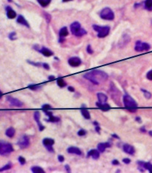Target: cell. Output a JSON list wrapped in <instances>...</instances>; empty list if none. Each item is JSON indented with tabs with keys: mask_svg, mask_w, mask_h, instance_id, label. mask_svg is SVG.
<instances>
[{
	"mask_svg": "<svg viewBox=\"0 0 152 173\" xmlns=\"http://www.w3.org/2000/svg\"><path fill=\"white\" fill-rule=\"evenodd\" d=\"M136 120H137V121H139V122H141V118L140 117H136Z\"/></svg>",
	"mask_w": 152,
	"mask_h": 173,
	"instance_id": "obj_50",
	"label": "cell"
},
{
	"mask_svg": "<svg viewBox=\"0 0 152 173\" xmlns=\"http://www.w3.org/2000/svg\"><path fill=\"white\" fill-rule=\"evenodd\" d=\"M96 104L97 107L103 111H107L110 109V105L108 104H106V103H101V102H96Z\"/></svg>",
	"mask_w": 152,
	"mask_h": 173,
	"instance_id": "obj_19",
	"label": "cell"
},
{
	"mask_svg": "<svg viewBox=\"0 0 152 173\" xmlns=\"http://www.w3.org/2000/svg\"><path fill=\"white\" fill-rule=\"evenodd\" d=\"M65 170H66V172H71V168H70V166L68 164H66L65 166Z\"/></svg>",
	"mask_w": 152,
	"mask_h": 173,
	"instance_id": "obj_43",
	"label": "cell"
},
{
	"mask_svg": "<svg viewBox=\"0 0 152 173\" xmlns=\"http://www.w3.org/2000/svg\"><path fill=\"white\" fill-rule=\"evenodd\" d=\"M112 164L113 165H118L119 164V162H118V160L115 159V160H113V161H112Z\"/></svg>",
	"mask_w": 152,
	"mask_h": 173,
	"instance_id": "obj_45",
	"label": "cell"
},
{
	"mask_svg": "<svg viewBox=\"0 0 152 173\" xmlns=\"http://www.w3.org/2000/svg\"><path fill=\"white\" fill-rule=\"evenodd\" d=\"M141 131L142 132H144V133H145V132H146V130H145V127H144V126L143 127H141Z\"/></svg>",
	"mask_w": 152,
	"mask_h": 173,
	"instance_id": "obj_49",
	"label": "cell"
},
{
	"mask_svg": "<svg viewBox=\"0 0 152 173\" xmlns=\"http://www.w3.org/2000/svg\"><path fill=\"white\" fill-rule=\"evenodd\" d=\"M44 16H45L46 21L48 22V23H49V22L51 21V15H49V14L46 13H44Z\"/></svg>",
	"mask_w": 152,
	"mask_h": 173,
	"instance_id": "obj_38",
	"label": "cell"
},
{
	"mask_svg": "<svg viewBox=\"0 0 152 173\" xmlns=\"http://www.w3.org/2000/svg\"><path fill=\"white\" fill-rule=\"evenodd\" d=\"M123 102H124V104L126 108L131 112H135L137 110V107H138L137 103L132 96H130L128 94H126L124 96Z\"/></svg>",
	"mask_w": 152,
	"mask_h": 173,
	"instance_id": "obj_2",
	"label": "cell"
},
{
	"mask_svg": "<svg viewBox=\"0 0 152 173\" xmlns=\"http://www.w3.org/2000/svg\"><path fill=\"white\" fill-rule=\"evenodd\" d=\"M100 17L104 20L112 21L115 18V15L113 11L110 7H105L101 11Z\"/></svg>",
	"mask_w": 152,
	"mask_h": 173,
	"instance_id": "obj_6",
	"label": "cell"
},
{
	"mask_svg": "<svg viewBox=\"0 0 152 173\" xmlns=\"http://www.w3.org/2000/svg\"><path fill=\"white\" fill-rule=\"evenodd\" d=\"M123 150L125 153H128L129 155H134L135 153V149L132 145L129 144H124L123 146Z\"/></svg>",
	"mask_w": 152,
	"mask_h": 173,
	"instance_id": "obj_13",
	"label": "cell"
},
{
	"mask_svg": "<svg viewBox=\"0 0 152 173\" xmlns=\"http://www.w3.org/2000/svg\"><path fill=\"white\" fill-rule=\"evenodd\" d=\"M87 52L89 53V54H92V53H93V51L92 48H91V46H90V45H88L87 47Z\"/></svg>",
	"mask_w": 152,
	"mask_h": 173,
	"instance_id": "obj_39",
	"label": "cell"
},
{
	"mask_svg": "<svg viewBox=\"0 0 152 173\" xmlns=\"http://www.w3.org/2000/svg\"><path fill=\"white\" fill-rule=\"evenodd\" d=\"M13 151V145L7 142L0 140V155L8 156Z\"/></svg>",
	"mask_w": 152,
	"mask_h": 173,
	"instance_id": "obj_4",
	"label": "cell"
},
{
	"mask_svg": "<svg viewBox=\"0 0 152 173\" xmlns=\"http://www.w3.org/2000/svg\"><path fill=\"white\" fill-rule=\"evenodd\" d=\"M37 1L40 4L41 7H46L51 3V1H52V0H37Z\"/></svg>",
	"mask_w": 152,
	"mask_h": 173,
	"instance_id": "obj_28",
	"label": "cell"
},
{
	"mask_svg": "<svg viewBox=\"0 0 152 173\" xmlns=\"http://www.w3.org/2000/svg\"><path fill=\"white\" fill-rule=\"evenodd\" d=\"M15 35H16L15 32H11V33L9 35V39L11 40H15V39H16V37H15Z\"/></svg>",
	"mask_w": 152,
	"mask_h": 173,
	"instance_id": "obj_36",
	"label": "cell"
},
{
	"mask_svg": "<svg viewBox=\"0 0 152 173\" xmlns=\"http://www.w3.org/2000/svg\"><path fill=\"white\" fill-rule=\"evenodd\" d=\"M68 62H69V65L73 67H77L80 66L81 64H82V61L79 57L70 58Z\"/></svg>",
	"mask_w": 152,
	"mask_h": 173,
	"instance_id": "obj_10",
	"label": "cell"
},
{
	"mask_svg": "<svg viewBox=\"0 0 152 173\" xmlns=\"http://www.w3.org/2000/svg\"><path fill=\"white\" fill-rule=\"evenodd\" d=\"M68 89H69L70 91H71V92H74V88L73 87H71V86H69V87H68Z\"/></svg>",
	"mask_w": 152,
	"mask_h": 173,
	"instance_id": "obj_46",
	"label": "cell"
},
{
	"mask_svg": "<svg viewBox=\"0 0 152 173\" xmlns=\"http://www.w3.org/2000/svg\"><path fill=\"white\" fill-rule=\"evenodd\" d=\"M93 29L96 31L98 32V35L97 36L99 37V38H104L105 37H107L109 35V33H110V28L107 27V26L101 27V26H99V25H93Z\"/></svg>",
	"mask_w": 152,
	"mask_h": 173,
	"instance_id": "obj_5",
	"label": "cell"
},
{
	"mask_svg": "<svg viewBox=\"0 0 152 173\" xmlns=\"http://www.w3.org/2000/svg\"><path fill=\"white\" fill-rule=\"evenodd\" d=\"M97 97H98V99H99V102H101V103H106L107 101L108 100L107 96L106 94H103V93H98L97 94Z\"/></svg>",
	"mask_w": 152,
	"mask_h": 173,
	"instance_id": "obj_21",
	"label": "cell"
},
{
	"mask_svg": "<svg viewBox=\"0 0 152 173\" xmlns=\"http://www.w3.org/2000/svg\"><path fill=\"white\" fill-rule=\"evenodd\" d=\"M146 78L149 80H150V81H152V69L149 72H148L147 75H146Z\"/></svg>",
	"mask_w": 152,
	"mask_h": 173,
	"instance_id": "obj_40",
	"label": "cell"
},
{
	"mask_svg": "<svg viewBox=\"0 0 152 173\" xmlns=\"http://www.w3.org/2000/svg\"><path fill=\"white\" fill-rule=\"evenodd\" d=\"M84 78L90 81L93 84L99 85L101 83H104L108 78V75L104 72L99 69H93L84 75Z\"/></svg>",
	"mask_w": 152,
	"mask_h": 173,
	"instance_id": "obj_1",
	"label": "cell"
},
{
	"mask_svg": "<svg viewBox=\"0 0 152 173\" xmlns=\"http://www.w3.org/2000/svg\"><path fill=\"white\" fill-rule=\"evenodd\" d=\"M19 163L21 164L24 165V164L26 163V159L24 158V157L19 156Z\"/></svg>",
	"mask_w": 152,
	"mask_h": 173,
	"instance_id": "obj_37",
	"label": "cell"
},
{
	"mask_svg": "<svg viewBox=\"0 0 152 173\" xmlns=\"http://www.w3.org/2000/svg\"><path fill=\"white\" fill-rule=\"evenodd\" d=\"M71 33L77 37H82L87 35V31L81 27L80 23L79 22L75 21L72 23L71 25Z\"/></svg>",
	"mask_w": 152,
	"mask_h": 173,
	"instance_id": "obj_3",
	"label": "cell"
},
{
	"mask_svg": "<svg viewBox=\"0 0 152 173\" xmlns=\"http://www.w3.org/2000/svg\"><path fill=\"white\" fill-rule=\"evenodd\" d=\"M67 151L69 152V153H71V154H76V155L80 156L82 155V151L79 148H77V147H70L69 148L67 149Z\"/></svg>",
	"mask_w": 152,
	"mask_h": 173,
	"instance_id": "obj_16",
	"label": "cell"
},
{
	"mask_svg": "<svg viewBox=\"0 0 152 173\" xmlns=\"http://www.w3.org/2000/svg\"><path fill=\"white\" fill-rule=\"evenodd\" d=\"M144 7L149 11L152 10V0H145L144 2Z\"/></svg>",
	"mask_w": 152,
	"mask_h": 173,
	"instance_id": "obj_26",
	"label": "cell"
},
{
	"mask_svg": "<svg viewBox=\"0 0 152 173\" xmlns=\"http://www.w3.org/2000/svg\"><path fill=\"white\" fill-rule=\"evenodd\" d=\"M54 79H55V78H54L53 75H51L48 77V80H50V81H52V80H54Z\"/></svg>",
	"mask_w": 152,
	"mask_h": 173,
	"instance_id": "obj_48",
	"label": "cell"
},
{
	"mask_svg": "<svg viewBox=\"0 0 152 173\" xmlns=\"http://www.w3.org/2000/svg\"><path fill=\"white\" fill-rule=\"evenodd\" d=\"M17 144H18V145H19L21 149L27 148H28L30 146V139H29V137L27 135L22 136L19 138Z\"/></svg>",
	"mask_w": 152,
	"mask_h": 173,
	"instance_id": "obj_8",
	"label": "cell"
},
{
	"mask_svg": "<svg viewBox=\"0 0 152 173\" xmlns=\"http://www.w3.org/2000/svg\"><path fill=\"white\" fill-rule=\"evenodd\" d=\"M42 65H43V67H44V69H49V66H48V64H46V63H44V64H42Z\"/></svg>",
	"mask_w": 152,
	"mask_h": 173,
	"instance_id": "obj_44",
	"label": "cell"
},
{
	"mask_svg": "<svg viewBox=\"0 0 152 173\" xmlns=\"http://www.w3.org/2000/svg\"><path fill=\"white\" fill-rule=\"evenodd\" d=\"M57 84L59 87L60 88H63L65 86H67L66 82L63 80V78H58L57 79Z\"/></svg>",
	"mask_w": 152,
	"mask_h": 173,
	"instance_id": "obj_27",
	"label": "cell"
},
{
	"mask_svg": "<svg viewBox=\"0 0 152 173\" xmlns=\"http://www.w3.org/2000/svg\"><path fill=\"white\" fill-rule=\"evenodd\" d=\"M112 137H115V138H117V139H119V137L118 136H117L116 135V134H112Z\"/></svg>",
	"mask_w": 152,
	"mask_h": 173,
	"instance_id": "obj_51",
	"label": "cell"
},
{
	"mask_svg": "<svg viewBox=\"0 0 152 173\" xmlns=\"http://www.w3.org/2000/svg\"><path fill=\"white\" fill-rule=\"evenodd\" d=\"M143 166L145 170H148L150 172L152 173V164L149 162H144Z\"/></svg>",
	"mask_w": 152,
	"mask_h": 173,
	"instance_id": "obj_30",
	"label": "cell"
},
{
	"mask_svg": "<svg viewBox=\"0 0 152 173\" xmlns=\"http://www.w3.org/2000/svg\"><path fill=\"white\" fill-rule=\"evenodd\" d=\"M123 162H124V164H130L131 160L128 158H125L123 159Z\"/></svg>",
	"mask_w": 152,
	"mask_h": 173,
	"instance_id": "obj_42",
	"label": "cell"
},
{
	"mask_svg": "<svg viewBox=\"0 0 152 173\" xmlns=\"http://www.w3.org/2000/svg\"><path fill=\"white\" fill-rule=\"evenodd\" d=\"M59 35H60V37H65L66 36L69 35V31H68V29L66 27H63L62 29H60V32H59Z\"/></svg>",
	"mask_w": 152,
	"mask_h": 173,
	"instance_id": "obj_24",
	"label": "cell"
},
{
	"mask_svg": "<svg viewBox=\"0 0 152 173\" xmlns=\"http://www.w3.org/2000/svg\"><path fill=\"white\" fill-rule=\"evenodd\" d=\"M43 144H44V146L46 148L47 150L49 152H53L54 149L52 148V145L54 144V140L52 138H44L43 140Z\"/></svg>",
	"mask_w": 152,
	"mask_h": 173,
	"instance_id": "obj_9",
	"label": "cell"
},
{
	"mask_svg": "<svg viewBox=\"0 0 152 173\" xmlns=\"http://www.w3.org/2000/svg\"><path fill=\"white\" fill-rule=\"evenodd\" d=\"M86 134H87V132H86L85 130H84V129H80V130L77 132V134H78L79 136H80V137L85 136Z\"/></svg>",
	"mask_w": 152,
	"mask_h": 173,
	"instance_id": "obj_34",
	"label": "cell"
},
{
	"mask_svg": "<svg viewBox=\"0 0 152 173\" xmlns=\"http://www.w3.org/2000/svg\"><path fill=\"white\" fill-rule=\"evenodd\" d=\"M51 108H52V106L49 105V104H46L42 106V109L44 110V111H47V110H50Z\"/></svg>",
	"mask_w": 152,
	"mask_h": 173,
	"instance_id": "obj_35",
	"label": "cell"
},
{
	"mask_svg": "<svg viewBox=\"0 0 152 173\" xmlns=\"http://www.w3.org/2000/svg\"><path fill=\"white\" fill-rule=\"evenodd\" d=\"M12 168V164L11 163H8L7 164H6L5 166H4L3 167H2V168H0V172H3L5 171V170H10V169Z\"/></svg>",
	"mask_w": 152,
	"mask_h": 173,
	"instance_id": "obj_33",
	"label": "cell"
},
{
	"mask_svg": "<svg viewBox=\"0 0 152 173\" xmlns=\"http://www.w3.org/2000/svg\"><path fill=\"white\" fill-rule=\"evenodd\" d=\"M15 131L13 127L8 128V129L6 130V132H5V134H6V136L10 137V138L13 137L14 135H15Z\"/></svg>",
	"mask_w": 152,
	"mask_h": 173,
	"instance_id": "obj_23",
	"label": "cell"
},
{
	"mask_svg": "<svg viewBox=\"0 0 152 173\" xmlns=\"http://www.w3.org/2000/svg\"><path fill=\"white\" fill-rule=\"evenodd\" d=\"M57 158H58L59 162H61V163H62V162H63L64 160H65V158H64V156H62V155H59L58 157H57Z\"/></svg>",
	"mask_w": 152,
	"mask_h": 173,
	"instance_id": "obj_41",
	"label": "cell"
},
{
	"mask_svg": "<svg viewBox=\"0 0 152 173\" xmlns=\"http://www.w3.org/2000/svg\"><path fill=\"white\" fill-rule=\"evenodd\" d=\"M28 88L30 90H32V91H37V90L40 89L41 87H40V86H39V85L31 84L28 86Z\"/></svg>",
	"mask_w": 152,
	"mask_h": 173,
	"instance_id": "obj_32",
	"label": "cell"
},
{
	"mask_svg": "<svg viewBox=\"0 0 152 173\" xmlns=\"http://www.w3.org/2000/svg\"><path fill=\"white\" fill-rule=\"evenodd\" d=\"M151 48V45L149 43H143L141 40L136 42L135 46V50L137 52H143V51H149Z\"/></svg>",
	"mask_w": 152,
	"mask_h": 173,
	"instance_id": "obj_7",
	"label": "cell"
},
{
	"mask_svg": "<svg viewBox=\"0 0 152 173\" xmlns=\"http://www.w3.org/2000/svg\"><path fill=\"white\" fill-rule=\"evenodd\" d=\"M87 156H91L93 159H98L100 156V152L99 151V150H96V149H92V150H89Z\"/></svg>",
	"mask_w": 152,
	"mask_h": 173,
	"instance_id": "obj_14",
	"label": "cell"
},
{
	"mask_svg": "<svg viewBox=\"0 0 152 173\" xmlns=\"http://www.w3.org/2000/svg\"><path fill=\"white\" fill-rule=\"evenodd\" d=\"M2 91H0V98H2Z\"/></svg>",
	"mask_w": 152,
	"mask_h": 173,
	"instance_id": "obj_54",
	"label": "cell"
},
{
	"mask_svg": "<svg viewBox=\"0 0 152 173\" xmlns=\"http://www.w3.org/2000/svg\"><path fill=\"white\" fill-rule=\"evenodd\" d=\"M81 112H82V115H83V117L85 119L90 118V112H89V111L86 109V106H85V104H82V107H81Z\"/></svg>",
	"mask_w": 152,
	"mask_h": 173,
	"instance_id": "obj_20",
	"label": "cell"
},
{
	"mask_svg": "<svg viewBox=\"0 0 152 173\" xmlns=\"http://www.w3.org/2000/svg\"><path fill=\"white\" fill-rule=\"evenodd\" d=\"M96 131L98 133H100V127L97 126L96 127Z\"/></svg>",
	"mask_w": 152,
	"mask_h": 173,
	"instance_id": "obj_47",
	"label": "cell"
},
{
	"mask_svg": "<svg viewBox=\"0 0 152 173\" xmlns=\"http://www.w3.org/2000/svg\"><path fill=\"white\" fill-rule=\"evenodd\" d=\"M7 99L9 102L10 103L12 106H14V107H21L23 105V103H22L21 101H19V99H15V98L12 97V96H7Z\"/></svg>",
	"mask_w": 152,
	"mask_h": 173,
	"instance_id": "obj_11",
	"label": "cell"
},
{
	"mask_svg": "<svg viewBox=\"0 0 152 173\" xmlns=\"http://www.w3.org/2000/svg\"><path fill=\"white\" fill-rule=\"evenodd\" d=\"M31 171L34 173H44V170L41 168L40 166H34L31 167Z\"/></svg>",
	"mask_w": 152,
	"mask_h": 173,
	"instance_id": "obj_25",
	"label": "cell"
},
{
	"mask_svg": "<svg viewBox=\"0 0 152 173\" xmlns=\"http://www.w3.org/2000/svg\"><path fill=\"white\" fill-rule=\"evenodd\" d=\"M40 112H39L38 111H35V113H34V118H35V121L37 122L39 130L41 132V131L44 130V129H45V126H44L41 124V122H40Z\"/></svg>",
	"mask_w": 152,
	"mask_h": 173,
	"instance_id": "obj_12",
	"label": "cell"
},
{
	"mask_svg": "<svg viewBox=\"0 0 152 173\" xmlns=\"http://www.w3.org/2000/svg\"><path fill=\"white\" fill-rule=\"evenodd\" d=\"M72 0H63V2H71Z\"/></svg>",
	"mask_w": 152,
	"mask_h": 173,
	"instance_id": "obj_52",
	"label": "cell"
},
{
	"mask_svg": "<svg viewBox=\"0 0 152 173\" xmlns=\"http://www.w3.org/2000/svg\"><path fill=\"white\" fill-rule=\"evenodd\" d=\"M141 91H143L144 96H145L146 99H151V94L149 91H148L147 90H145V89H143V88H141Z\"/></svg>",
	"mask_w": 152,
	"mask_h": 173,
	"instance_id": "obj_31",
	"label": "cell"
},
{
	"mask_svg": "<svg viewBox=\"0 0 152 173\" xmlns=\"http://www.w3.org/2000/svg\"><path fill=\"white\" fill-rule=\"evenodd\" d=\"M6 13H7V18L10 19H13L16 17V13L10 7H6Z\"/></svg>",
	"mask_w": 152,
	"mask_h": 173,
	"instance_id": "obj_18",
	"label": "cell"
},
{
	"mask_svg": "<svg viewBox=\"0 0 152 173\" xmlns=\"http://www.w3.org/2000/svg\"><path fill=\"white\" fill-rule=\"evenodd\" d=\"M48 122H53V123H57L59 122L60 120V118L59 117H56V116H54L53 115L48 116V119L46 120Z\"/></svg>",
	"mask_w": 152,
	"mask_h": 173,
	"instance_id": "obj_29",
	"label": "cell"
},
{
	"mask_svg": "<svg viewBox=\"0 0 152 173\" xmlns=\"http://www.w3.org/2000/svg\"><path fill=\"white\" fill-rule=\"evenodd\" d=\"M111 147V144L109 143V142H101V143L98 144V150H99V152L101 153H103V152L105 151L106 148H110Z\"/></svg>",
	"mask_w": 152,
	"mask_h": 173,
	"instance_id": "obj_15",
	"label": "cell"
},
{
	"mask_svg": "<svg viewBox=\"0 0 152 173\" xmlns=\"http://www.w3.org/2000/svg\"><path fill=\"white\" fill-rule=\"evenodd\" d=\"M38 51H39L42 55H44V56H46V57H49V56H52L54 54V53L52 51H50L48 48H45V47H43L41 49L38 50Z\"/></svg>",
	"mask_w": 152,
	"mask_h": 173,
	"instance_id": "obj_17",
	"label": "cell"
},
{
	"mask_svg": "<svg viewBox=\"0 0 152 173\" xmlns=\"http://www.w3.org/2000/svg\"><path fill=\"white\" fill-rule=\"evenodd\" d=\"M17 22L20 23V24L25 26L27 28H30V25H29L28 22H27V20L24 18V17L22 16V15H19V16H18V18H17Z\"/></svg>",
	"mask_w": 152,
	"mask_h": 173,
	"instance_id": "obj_22",
	"label": "cell"
},
{
	"mask_svg": "<svg viewBox=\"0 0 152 173\" xmlns=\"http://www.w3.org/2000/svg\"><path fill=\"white\" fill-rule=\"evenodd\" d=\"M149 134H150V135L152 137V131H150V132H149Z\"/></svg>",
	"mask_w": 152,
	"mask_h": 173,
	"instance_id": "obj_53",
	"label": "cell"
}]
</instances>
